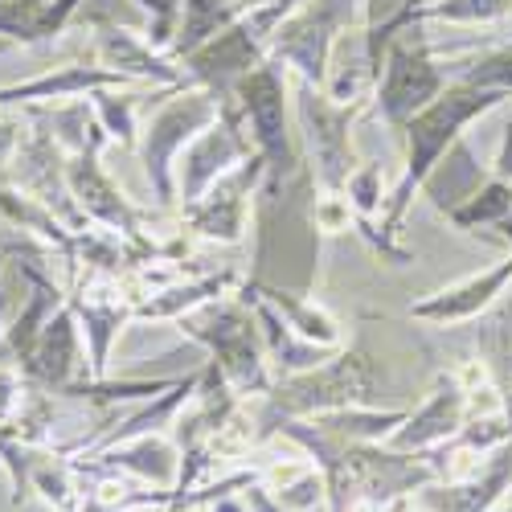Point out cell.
<instances>
[{"mask_svg":"<svg viewBox=\"0 0 512 512\" xmlns=\"http://www.w3.org/2000/svg\"><path fill=\"white\" fill-rule=\"evenodd\" d=\"M377 357L365 345H340L324 365L308 373L275 377V386L254 406V447L279 435L287 418H316L345 406H377Z\"/></svg>","mask_w":512,"mask_h":512,"instance_id":"6da1fadb","label":"cell"},{"mask_svg":"<svg viewBox=\"0 0 512 512\" xmlns=\"http://www.w3.org/2000/svg\"><path fill=\"white\" fill-rule=\"evenodd\" d=\"M508 99V91H496V87H472V82H451V87L435 99L426 103L402 132H406V168L402 177L386 201V213H381V226L390 234L402 230V218L410 201L418 197V189L426 185V177L435 173V164L459 144V132L472 119H480L484 111L500 107Z\"/></svg>","mask_w":512,"mask_h":512,"instance_id":"7a4b0ae2","label":"cell"},{"mask_svg":"<svg viewBox=\"0 0 512 512\" xmlns=\"http://www.w3.org/2000/svg\"><path fill=\"white\" fill-rule=\"evenodd\" d=\"M177 324L189 340L209 349V357L222 365V373L238 398H263L275 386L259 320H254V312L238 300V295H222V300L181 316Z\"/></svg>","mask_w":512,"mask_h":512,"instance_id":"3957f363","label":"cell"},{"mask_svg":"<svg viewBox=\"0 0 512 512\" xmlns=\"http://www.w3.org/2000/svg\"><path fill=\"white\" fill-rule=\"evenodd\" d=\"M218 115H222L218 95L205 87H189V91H173L140 123L136 148H140L144 177L160 209H177V160Z\"/></svg>","mask_w":512,"mask_h":512,"instance_id":"277c9868","label":"cell"},{"mask_svg":"<svg viewBox=\"0 0 512 512\" xmlns=\"http://www.w3.org/2000/svg\"><path fill=\"white\" fill-rule=\"evenodd\" d=\"M287 66L267 58L263 66H254L234 82V103L242 111V123L250 127L254 152L267 160V185H287L304 173L300 168V148L291 136V99H287Z\"/></svg>","mask_w":512,"mask_h":512,"instance_id":"5b68a950","label":"cell"},{"mask_svg":"<svg viewBox=\"0 0 512 512\" xmlns=\"http://www.w3.org/2000/svg\"><path fill=\"white\" fill-rule=\"evenodd\" d=\"M357 13H365V0H304L275 33L267 58L287 66L300 82L324 91L328 78V58L340 33L357 29Z\"/></svg>","mask_w":512,"mask_h":512,"instance_id":"8992f818","label":"cell"},{"mask_svg":"<svg viewBox=\"0 0 512 512\" xmlns=\"http://www.w3.org/2000/svg\"><path fill=\"white\" fill-rule=\"evenodd\" d=\"M369 107L365 103H332L324 91L300 82L295 87V119H300V136L308 148V177L320 185V193H340L357 168L353 152V123Z\"/></svg>","mask_w":512,"mask_h":512,"instance_id":"52a82bcc","label":"cell"},{"mask_svg":"<svg viewBox=\"0 0 512 512\" xmlns=\"http://www.w3.org/2000/svg\"><path fill=\"white\" fill-rule=\"evenodd\" d=\"M5 181L25 189L29 197H37L66 230H74V234L91 230V218L78 209V201L70 193V181H66V152L50 136V127L41 119H33V115H29V127L21 132V144H17L13 160L5 164Z\"/></svg>","mask_w":512,"mask_h":512,"instance_id":"ba28073f","label":"cell"},{"mask_svg":"<svg viewBox=\"0 0 512 512\" xmlns=\"http://www.w3.org/2000/svg\"><path fill=\"white\" fill-rule=\"evenodd\" d=\"M447 91V70L431 58L426 37H394V46L373 87V107L390 127H406L426 103Z\"/></svg>","mask_w":512,"mask_h":512,"instance_id":"9c48e42d","label":"cell"},{"mask_svg":"<svg viewBox=\"0 0 512 512\" xmlns=\"http://www.w3.org/2000/svg\"><path fill=\"white\" fill-rule=\"evenodd\" d=\"M267 177V160L254 152L246 156L234 173H226L205 197H197L193 205H181V226L193 238L205 242H222V246H238L246 238L250 226V205L259 197V185Z\"/></svg>","mask_w":512,"mask_h":512,"instance_id":"30bf717a","label":"cell"},{"mask_svg":"<svg viewBox=\"0 0 512 512\" xmlns=\"http://www.w3.org/2000/svg\"><path fill=\"white\" fill-rule=\"evenodd\" d=\"M246 156H254V152L242 132V111L230 95V99H222V115L213 119L177 160V205H193L197 197H205L226 173H234Z\"/></svg>","mask_w":512,"mask_h":512,"instance_id":"8fae6325","label":"cell"},{"mask_svg":"<svg viewBox=\"0 0 512 512\" xmlns=\"http://www.w3.org/2000/svg\"><path fill=\"white\" fill-rule=\"evenodd\" d=\"M267 46H271V37L246 17H238L226 33H218L213 41H205V46L197 54H189L181 66L185 74L197 82V87L213 91L218 99H230L234 91V82L242 74H250L254 66H263L267 62Z\"/></svg>","mask_w":512,"mask_h":512,"instance_id":"7c38bea8","label":"cell"},{"mask_svg":"<svg viewBox=\"0 0 512 512\" xmlns=\"http://www.w3.org/2000/svg\"><path fill=\"white\" fill-rule=\"evenodd\" d=\"M78 476H103V472H119V476H132V480H144L160 492H173L177 488V476H181V447L173 435H140V439H127V443H115V447H103L95 455H82V459H70Z\"/></svg>","mask_w":512,"mask_h":512,"instance_id":"4fadbf2b","label":"cell"},{"mask_svg":"<svg viewBox=\"0 0 512 512\" xmlns=\"http://www.w3.org/2000/svg\"><path fill=\"white\" fill-rule=\"evenodd\" d=\"M21 377L29 381V386L54 390V394L74 386V381H82V377H91V369L82 365V328H78V316H74L70 304H62L46 320L37 345L21 361Z\"/></svg>","mask_w":512,"mask_h":512,"instance_id":"5bb4252c","label":"cell"},{"mask_svg":"<svg viewBox=\"0 0 512 512\" xmlns=\"http://www.w3.org/2000/svg\"><path fill=\"white\" fill-rule=\"evenodd\" d=\"M463 422H467V390L459 386L455 373H447L435 381L431 398L406 414V422L386 439V447L406 455H431L435 447L451 443L463 431Z\"/></svg>","mask_w":512,"mask_h":512,"instance_id":"9a60e30c","label":"cell"},{"mask_svg":"<svg viewBox=\"0 0 512 512\" xmlns=\"http://www.w3.org/2000/svg\"><path fill=\"white\" fill-rule=\"evenodd\" d=\"M508 492H512V439L488 451L480 472H472L467 480H455V484L435 480L418 488L410 500L431 512H492Z\"/></svg>","mask_w":512,"mask_h":512,"instance_id":"2e32d148","label":"cell"},{"mask_svg":"<svg viewBox=\"0 0 512 512\" xmlns=\"http://www.w3.org/2000/svg\"><path fill=\"white\" fill-rule=\"evenodd\" d=\"M91 58L103 62L115 74H127L132 82H156V87H197V82L185 74L181 62H173L168 54L152 50L148 41H144V33H132V29H123V25L95 29Z\"/></svg>","mask_w":512,"mask_h":512,"instance_id":"e0dca14e","label":"cell"},{"mask_svg":"<svg viewBox=\"0 0 512 512\" xmlns=\"http://www.w3.org/2000/svg\"><path fill=\"white\" fill-rule=\"evenodd\" d=\"M512 283V254H504L500 263H492L488 271L463 279L455 287H443L435 295H426V300L410 304V320H422V324H435V328H455V324H467L484 316L500 295L508 291Z\"/></svg>","mask_w":512,"mask_h":512,"instance_id":"ac0fdd59","label":"cell"},{"mask_svg":"<svg viewBox=\"0 0 512 512\" xmlns=\"http://www.w3.org/2000/svg\"><path fill=\"white\" fill-rule=\"evenodd\" d=\"M238 300L254 312V320H259V332H263V345H267V361H271V373L275 377H291V373H308L316 365H324L336 349H324V345H312V340H304L300 332H295L271 300H263L254 287H246V279L238 283Z\"/></svg>","mask_w":512,"mask_h":512,"instance_id":"d6986e66","label":"cell"},{"mask_svg":"<svg viewBox=\"0 0 512 512\" xmlns=\"http://www.w3.org/2000/svg\"><path fill=\"white\" fill-rule=\"evenodd\" d=\"M238 271H209V275H197V279H177L168 283L152 295H144V300L132 308V320H144V324H177L181 316L222 300V295H230L238 287Z\"/></svg>","mask_w":512,"mask_h":512,"instance_id":"ffe728a7","label":"cell"},{"mask_svg":"<svg viewBox=\"0 0 512 512\" xmlns=\"http://www.w3.org/2000/svg\"><path fill=\"white\" fill-rule=\"evenodd\" d=\"M377 87V66L369 58V41L365 29H349L336 37L332 58H328V78H324V95L332 103H365L373 99L369 91Z\"/></svg>","mask_w":512,"mask_h":512,"instance_id":"44dd1931","label":"cell"},{"mask_svg":"<svg viewBox=\"0 0 512 512\" xmlns=\"http://www.w3.org/2000/svg\"><path fill=\"white\" fill-rule=\"evenodd\" d=\"M246 287H254V291L263 295V300H271L275 312H279L295 332H300L304 340H312V345H324V349H340V345H345V332H340L336 316H328L320 304L304 300V295H295V291H287V287H279V283L246 279Z\"/></svg>","mask_w":512,"mask_h":512,"instance_id":"7402d4cb","label":"cell"},{"mask_svg":"<svg viewBox=\"0 0 512 512\" xmlns=\"http://www.w3.org/2000/svg\"><path fill=\"white\" fill-rule=\"evenodd\" d=\"M410 410H381V406H345L316 414L312 422L336 443H386L398 426L406 422Z\"/></svg>","mask_w":512,"mask_h":512,"instance_id":"603a6c76","label":"cell"},{"mask_svg":"<svg viewBox=\"0 0 512 512\" xmlns=\"http://www.w3.org/2000/svg\"><path fill=\"white\" fill-rule=\"evenodd\" d=\"M95 103V115L103 123V132L111 136V144L119 148H136L140 144V95H132L127 87H107V91H95L87 95Z\"/></svg>","mask_w":512,"mask_h":512,"instance_id":"cb8c5ba5","label":"cell"},{"mask_svg":"<svg viewBox=\"0 0 512 512\" xmlns=\"http://www.w3.org/2000/svg\"><path fill=\"white\" fill-rule=\"evenodd\" d=\"M508 213H512V185H504V181L492 177L488 185H480L463 205L447 209V222L459 226V230H476V226H500Z\"/></svg>","mask_w":512,"mask_h":512,"instance_id":"d4e9b609","label":"cell"},{"mask_svg":"<svg viewBox=\"0 0 512 512\" xmlns=\"http://www.w3.org/2000/svg\"><path fill=\"white\" fill-rule=\"evenodd\" d=\"M37 455L41 447H29L17 431L13 422H0V467H5L9 476V504L21 508L29 496H33V467H37Z\"/></svg>","mask_w":512,"mask_h":512,"instance_id":"484cf974","label":"cell"},{"mask_svg":"<svg viewBox=\"0 0 512 512\" xmlns=\"http://www.w3.org/2000/svg\"><path fill=\"white\" fill-rule=\"evenodd\" d=\"M345 197H349V205H353L357 218L377 222L381 213H386V201H390L386 181H381V164H373V160L357 164L353 173H349V181H345Z\"/></svg>","mask_w":512,"mask_h":512,"instance_id":"4316f807","label":"cell"},{"mask_svg":"<svg viewBox=\"0 0 512 512\" xmlns=\"http://www.w3.org/2000/svg\"><path fill=\"white\" fill-rule=\"evenodd\" d=\"M484 361L492 369V386L500 394V414H504L508 431H512V340H508V328H488V353H484Z\"/></svg>","mask_w":512,"mask_h":512,"instance_id":"83f0119b","label":"cell"},{"mask_svg":"<svg viewBox=\"0 0 512 512\" xmlns=\"http://www.w3.org/2000/svg\"><path fill=\"white\" fill-rule=\"evenodd\" d=\"M271 496L279 500V508H283V512H312V508L328 504V484H324V472L312 463L308 472H300L295 480H287V484H283V488H275Z\"/></svg>","mask_w":512,"mask_h":512,"instance_id":"f1b7e54d","label":"cell"},{"mask_svg":"<svg viewBox=\"0 0 512 512\" xmlns=\"http://www.w3.org/2000/svg\"><path fill=\"white\" fill-rule=\"evenodd\" d=\"M512 9V0H435V5H422L414 21L422 17H443V21H492L500 13Z\"/></svg>","mask_w":512,"mask_h":512,"instance_id":"f546056e","label":"cell"},{"mask_svg":"<svg viewBox=\"0 0 512 512\" xmlns=\"http://www.w3.org/2000/svg\"><path fill=\"white\" fill-rule=\"evenodd\" d=\"M308 218H312V230H320V234H349L353 222H357V213H353L345 189H340V193H320V197H312Z\"/></svg>","mask_w":512,"mask_h":512,"instance_id":"4dcf8cb0","label":"cell"},{"mask_svg":"<svg viewBox=\"0 0 512 512\" xmlns=\"http://www.w3.org/2000/svg\"><path fill=\"white\" fill-rule=\"evenodd\" d=\"M459 82H472V87H496V91H508L512 95V50L463 66L459 70Z\"/></svg>","mask_w":512,"mask_h":512,"instance_id":"1f68e13d","label":"cell"},{"mask_svg":"<svg viewBox=\"0 0 512 512\" xmlns=\"http://www.w3.org/2000/svg\"><path fill=\"white\" fill-rule=\"evenodd\" d=\"M25 398V377L17 369L13 357L0 353V422H13L17 418V406Z\"/></svg>","mask_w":512,"mask_h":512,"instance_id":"d6a6232c","label":"cell"},{"mask_svg":"<svg viewBox=\"0 0 512 512\" xmlns=\"http://www.w3.org/2000/svg\"><path fill=\"white\" fill-rule=\"evenodd\" d=\"M21 132H25L21 123L0 119V177H5V164L13 160V152H17V144H21Z\"/></svg>","mask_w":512,"mask_h":512,"instance_id":"836d02e7","label":"cell"},{"mask_svg":"<svg viewBox=\"0 0 512 512\" xmlns=\"http://www.w3.org/2000/svg\"><path fill=\"white\" fill-rule=\"evenodd\" d=\"M492 177L512 185V123L504 127V140H500V152H496V164H492Z\"/></svg>","mask_w":512,"mask_h":512,"instance_id":"e575fe53","label":"cell"},{"mask_svg":"<svg viewBox=\"0 0 512 512\" xmlns=\"http://www.w3.org/2000/svg\"><path fill=\"white\" fill-rule=\"evenodd\" d=\"M492 512H512V496H504V500H500V504H496Z\"/></svg>","mask_w":512,"mask_h":512,"instance_id":"d590c367","label":"cell"},{"mask_svg":"<svg viewBox=\"0 0 512 512\" xmlns=\"http://www.w3.org/2000/svg\"><path fill=\"white\" fill-rule=\"evenodd\" d=\"M406 512H431V508H422V504H414V500H410V504H406Z\"/></svg>","mask_w":512,"mask_h":512,"instance_id":"8d00e7d4","label":"cell"},{"mask_svg":"<svg viewBox=\"0 0 512 512\" xmlns=\"http://www.w3.org/2000/svg\"><path fill=\"white\" fill-rule=\"evenodd\" d=\"M127 512H164V504L160 508H127Z\"/></svg>","mask_w":512,"mask_h":512,"instance_id":"74e56055","label":"cell"},{"mask_svg":"<svg viewBox=\"0 0 512 512\" xmlns=\"http://www.w3.org/2000/svg\"><path fill=\"white\" fill-rule=\"evenodd\" d=\"M312 512H328V504H320V508H312Z\"/></svg>","mask_w":512,"mask_h":512,"instance_id":"f35d334b","label":"cell"},{"mask_svg":"<svg viewBox=\"0 0 512 512\" xmlns=\"http://www.w3.org/2000/svg\"><path fill=\"white\" fill-rule=\"evenodd\" d=\"M508 340H512V316H508Z\"/></svg>","mask_w":512,"mask_h":512,"instance_id":"ab89813d","label":"cell"},{"mask_svg":"<svg viewBox=\"0 0 512 512\" xmlns=\"http://www.w3.org/2000/svg\"><path fill=\"white\" fill-rule=\"evenodd\" d=\"M508 496H512V492H508Z\"/></svg>","mask_w":512,"mask_h":512,"instance_id":"60d3db41","label":"cell"}]
</instances>
